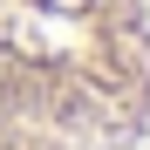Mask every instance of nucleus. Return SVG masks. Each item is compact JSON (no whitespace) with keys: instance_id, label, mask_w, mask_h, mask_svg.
Returning <instances> with one entry per match:
<instances>
[{"instance_id":"nucleus-1","label":"nucleus","mask_w":150,"mask_h":150,"mask_svg":"<svg viewBox=\"0 0 150 150\" xmlns=\"http://www.w3.org/2000/svg\"><path fill=\"white\" fill-rule=\"evenodd\" d=\"M0 109L75 150H143L150 0H0Z\"/></svg>"},{"instance_id":"nucleus-2","label":"nucleus","mask_w":150,"mask_h":150,"mask_svg":"<svg viewBox=\"0 0 150 150\" xmlns=\"http://www.w3.org/2000/svg\"><path fill=\"white\" fill-rule=\"evenodd\" d=\"M0 150H75V143H62V137L34 130V123H21L14 109H0Z\"/></svg>"}]
</instances>
